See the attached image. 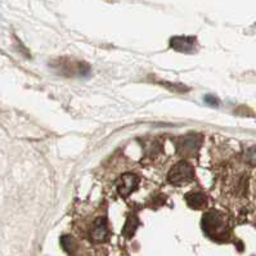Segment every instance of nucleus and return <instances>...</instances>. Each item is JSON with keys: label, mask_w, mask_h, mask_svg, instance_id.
<instances>
[{"label": "nucleus", "mask_w": 256, "mask_h": 256, "mask_svg": "<svg viewBox=\"0 0 256 256\" xmlns=\"http://www.w3.org/2000/svg\"><path fill=\"white\" fill-rule=\"evenodd\" d=\"M202 229L208 237L216 241H223L228 238V226L226 218L219 211H208V214L204 215Z\"/></svg>", "instance_id": "nucleus-1"}, {"label": "nucleus", "mask_w": 256, "mask_h": 256, "mask_svg": "<svg viewBox=\"0 0 256 256\" xmlns=\"http://www.w3.org/2000/svg\"><path fill=\"white\" fill-rule=\"evenodd\" d=\"M193 178H194V170L186 161H180V162L176 164L168 174V180L174 186L187 184L192 182Z\"/></svg>", "instance_id": "nucleus-2"}, {"label": "nucleus", "mask_w": 256, "mask_h": 256, "mask_svg": "<svg viewBox=\"0 0 256 256\" xmlns=\"http://www.w3.org/2000/svg\"><path fill=\"white\" fill-rule=\"evenodd\" d=\"M197 40L193 36H175L170 40L172 49L180 53H192L196 50Z\"/></svg>", "instance_id": "nucleus-3"}, {"label": "nucleus", "mask_w": 256, "mask_h": 256, "mask_svg": "<svg viewBox=\"0 0 256 256\" xmlns=\"http://www.w3.org/2000/svg\"><path fill=\"white\" fill-rule=\"evenodd\" d=\"M139 184V178L134 174H125L121 176L120 182L118 184V190L120 196L126 197L130 193L136 190Z\"/></svg>", "instance_id": "nucleus-4"}, {"label": "nucleus", "mask_w": 256, "mask_h": 256, "mask_svg": "<svg viewBox=\"0 0 256 256\" xmlns=\"http://www.w3.org/2000/svg\"><path fill=\"white\" fill-rule=\"evenodd\" d=\"M107 234H108V228H107V220L104 218H100L96 219V222L94 223L93 229L90 232V238L94 242L100 244V242H103L107 238Z\"/></svg>", "instance_id": "nucleus-5"}, {"label": "nucleus", "mask_w": 256, "mask_h": 256, "mask_svg": "<svg viewBox=\"0 0 256 256\" xmlns=\"http://www.w3.org/2000/svg\"><path fill=\"white\" fill-rule=\"evenodd\" d=\"M202 142V138L198 134H190V136H186L179 144V148L183 150L184 154H194L200 148Z\"/></svg>", "instance_id": "nucleus-6"}, {"label": "nucleus", "mask_w": 256, "mask_h": 256, "mask_svg": "<svg viewBox=\"0 0 256 256\" xmlns=\"http://www.w3.org/2000/svg\"><path fill=\"white\" fill-rule=\"evenodd\" d=\"M186 201H187L188 206L192 208H201L205 206L206 197L205 194H202L200 192H192L186 196Z\"/></svg>", "instance_id": "nucleus-7"}, {"label": "nucleus", "mask_w": 256, "mask_h": 256, "mask_svg": "<svg viewBox=\"0 0 256 256\" xmlns=\"http://www.w3.org/2000/svg\"><path fill=\"white\" fill-rule=\"evenodd\" d=\"M138 219H136V216H129L126 220V223H125V226H124L122 229V234L125 236V237L130 238L132 236L136 233V226H138Z\"/></svg>", "instance_id": "nucleus-8"}, {"label": "nucleus", "mask_w": 256, "mask_h": 256, "mask_svg": "<svg viewBox=\"0 0 256 256\" xmlns=\"http://www.w3.org/2000/svg\"><path fill=\"white\" fill-rule=\"evenodd\" d=\"M60 242H62V246H64V250L68 251V252H71L74 248V246H75V242H74L72 237H68V236H64V237H62Z\"/></svg>", "instance_id": "nucleus-9"}, {"label": "nucleus", "mask_w": 256, "mask_h": 256, "mask_svg": "<svg viewBox=\"0 0 256 256\" xmlns=\"http://www.w3.org/2000/svg\"><path fill=\"white\" fill-rule=\"evenodd\" d=\"M246 160L251 165H256V147H251L247 150Z\"/></svg>", "instance_id": "nucleus-10"}, {"label": "nucleus", "mask_w": 256, "mask_h": 256, "mask_svg": "<svg viewBox=\"0 0 256 256\" xmlns=\"http://www.w3.org/2000/svg\"><path fill=\"white\" fill-rule=\"evenodd\" d=\"M204 100H205L208 104L210 106H218L219 104V100H218V98H215L214 96H204Z\"/></svg>", "instance_id": "nucleus-11"}]
</instances>
